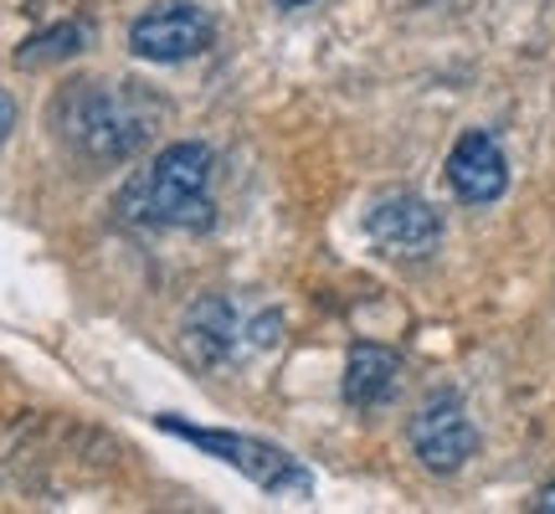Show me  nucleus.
Returning <instances> with one entry per match:
<instances>
[{
  "instance_id": "9d476101",
  "label": "nucleus",
  "mask_w": 555,
  "mask_h": 514,
  "mask_svg": "<svg viewBox=\"0 0 555 514\" xmlns=\"http://www.w3.org/2000/svg\"><path fill=\"white\" fill-rule=\"evenodd\" d=\"M88 21H57V26H47L37 37H26L16 47V67H47V62H62V57H78L82 47H88Z\"/></svg>"
},
{
  "instance_id": "f8f14e48",
  "label": "nucleus",
  "mask_w": 555,
  "mask_h": 514,
  "mask_svg": "<svg viewBox=\"0 0 555 514\" xmlns=\"http://www.w3.org/2000/svg\"><path fill=\"white\" fill-rule=\"evenodd\" d=\"M535 510H540V514H555V484H545V489H540Z\"/></svg>"
},
{
  "instance_id": "7ed1b4c3",
  "label": "nucleus",
  "mask_w": 555,
  "mask_h": 514,
  "mask_svg": "<svg viewBox=\"0 0 555 514\" xmlns=\"http://www.w3.org/2000/svg\"><path fill=\"white\" fill-rule=\"evenodd\" d=\"M278 339H283V314L242 294L201 298L185 314V345L201 365H242V360L273 350Z\"/></svg>"
},
{
  "instance_id": "423d86ee",
  "label": "nucleus",
  "mask_w": 555,
  "mask_h": 514,
  "mask_svg": "<svg viewBox=\"0 0 555 514\" xmlns=\"http://www.w3.org/2000/svg\"><path fill=\"white\" fill-rule=\"evenodd\" d=\"M365 232H371V242H376L386 257L416 262V257L437 253V242H442V217H437L422 196H412V191H391V196H380L376 206H371Z\"/></svg>"
},
{
  "instance_id": "9b49d317",
  "label": "nucleus",
  "mask_w": 555,
  "mask_h": 514,
  "mask_svg": "<svg viewBox=\"0 0 555 514\" xmlns=\"http://www.w3.org/2000/svg\"><path fill=\"white\" fill-rule=\"evenodd\" d=\"M11 129H16V99L0 88V144H5V134H11Z\"/></svg>"
},
{
  "instance_id": "f03ea898",
  "label": "nucleus",
  "mask_w": 555,
  "mask_h": 514,
  "mask_svg": "<svg viewBox=\"0 0 555 514\" xmlns=\"http://www.w3.org/2000/svg\"><path fill=\"white\" fill-rule=\"evenodd\" d=\"M211 180H217V155L196 144V139H180L165 144L155 155L150 170H139L119 196L124 221L139 227H165V232H201L217 217V196H211Z\"/></svg>"
},
{
  "instance_id": "f257e3e1",
  "label": "nucleus",
  "mask_w": 555,
  "mask_h": 514,
  "mask_svg": "<svg viewBox=\"0 0 555 514\" xmlns=\"http://www.w3.org/2000/svg\"><path fill=\"white\" fill-rule=\"evenodd\" d=\"M159 119H165V103L144 82L129 78H82L67 82L52 99V129L88 165H119V159L139 155L155 139Z\"/></svg>"
},
{
  "instance_id": "39448f33",
  "label": "nucleus",
  "mask_w": 555,
  "mask_h": 514,
  "mask_svg": "<svg viewBox=\"0 0 555 514\" xmlns=\"http://www.w3.org/2000/svg\"><path fill=\"white\" fill-rule=\"evenodd\" d=\"M129 47L144 62H191L217 47V21L191 0H176V5H159L150 16H139L129 26Z\"/></svg>"
},
{
  "instance_id": "1a4fd4ad",
  "label": "nucleus",
  "mask_w": 555,
  "mask_h": 514,
  "mask_svg": "<svg viewBox=\"0 0 555 514\" xmlns=\"http://www.w3.org/2000/svg\"><path fill=\"white\" fill-rule=\"evenodd\" d=\"M397 376H401V356L386 350V345H356L350 360H345V401L350 407H380L386 396L397 391Z\"/></svg>"
},
{
  "instance_id": "20e7f679",
  "label": "nucleus",
  "mask_w": 555,
  "mask_h": 514,
  "mask_svg": "<svg viewBox=\"0 0 555 514\" xmlns=\"http://www.w3.org/2000/svg\"><path fill=\"white\" fill-rule=\"evenodd\" d=\"M159 427L170 437H185V442L201 448V453L221 458L227 468H237L242 478H253L262 494H278V499H309L314 494V474H309L294 453H283L273 442H262V437L221 433V427H191V422H180V416H159Z\"/></svg>"
},
{
  "instance_id": "ddd939ff",
  "label": "nucleus",
  "mask_w": 555,
  "mask_h": 514,
  "mask_svg": "<svg viewBox=\"0 0 555 514\" xmlns=\"http://www.w3.org/2000/svg\"><path fill=\"white\" fill-rule=\"evenodd\" d=\"M278 11H294V5H309V0H273Z\"/></svg>"
},
{
  "instance_id": "6e6552de",
  "label": "nucleus",
  "mask_w": 555,
  "mask_h": 514,
  "mask_svg": "<svg viewBox=\"0 0 555 514\" xmlns=\"http://www.w3.org/2000/svg\"><path fill=\"white\" fill-rule=\"evenodd\" d=\"M448 185H453V196L468 201V206H489V201L504 196L509 159L499 150V139L483 134V129H468V134L457 139L453 155H448Z\"/></svg>"
},
{
  "instance_id": "0eeeda50",
  "label": "nucleus",
  "mask_w": 555,
  "mask_h": 514,
  "mask_svg": "<svg viewBox=\"0 0 555 514\" xmlns=\"http://www.w3.org/2000/svg\"><path fill=\"white\" fill-rule=\"evenodd\" d=\"M412 453L422 458V468H433V474H457V468L478 453V433L457 396H433V401L412 416Z\"/></svg>"
}]
</instances>
